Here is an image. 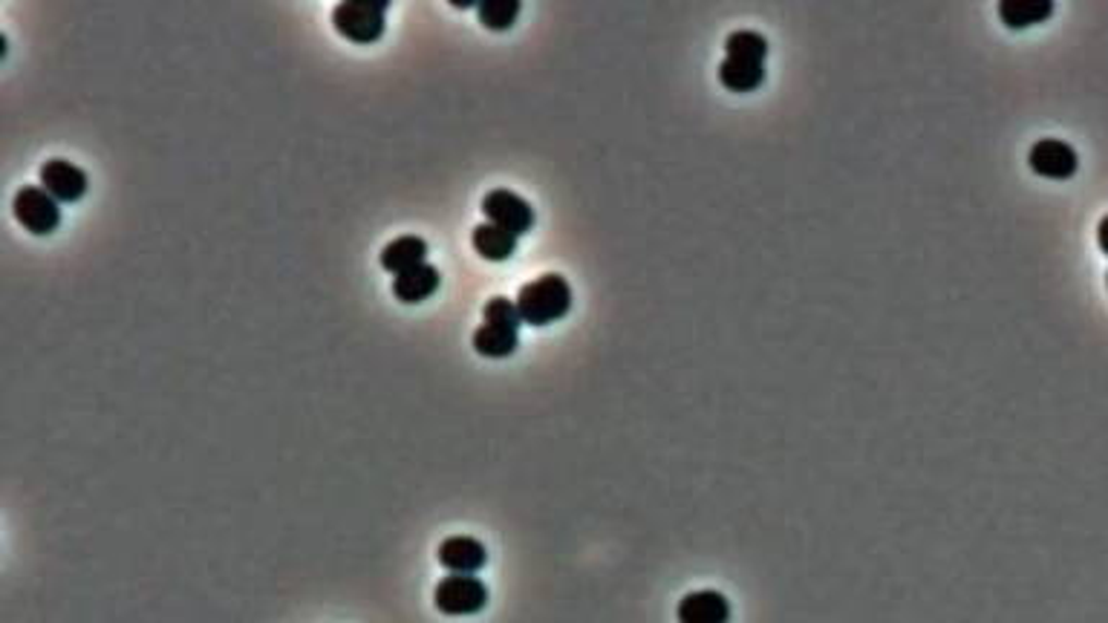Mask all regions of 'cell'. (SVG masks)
Returning <instances> with one entry per match:
<instances>
[{"label":"cell","mask_w":1108,"mask_h":623,"mask_svg":"<svg viewBox=\"0 0 1108 623\" xmlns=\"http://www.w3.org/2000/svg\"><path fill=\"white\" fill-rule=\"evenodd\" d=\"M427 257V243L422 237H416V234H404V237H395L390 240L385 248H381V255H378V262H381V269L390 271V274H402V271L413 269V266H422Z\"/></svg>","instance_id":"obj_12"},{"label":"cell","mask_w":1108,"mask_h":623,"mask_svg":"<svg viewBox=\"0 0 1108 623\" xmlns=\"http://www.w3.org/2000/svg\"><path fill=\"white\" fill-rule=\"evenodd\" d=\"M518 309L528 327H549L555 320L567 318L572 309V286L563 274H540L526 283L518 295Z\"/></svg>","instance_id":"obj_1"},{"label":"cell","mask_w":1108,"mask_h":623,"mask_svg":"<svg viewBox=\"0 0 1108 623\" xmlns=\"http://www.w3.org/2000/svg\"><path fill=\"white\" fill-rule=\"evenodd\" d=\"M387 0H341L332 9V26L346 41L373 44L385 35Z\"/></svg>","instance_id":"obj_2"},{"label":"cell","mask_w":1108,"mask_h":623,"mask_svg":"<svg viewBox=\"0 0 1108 623\" xmlns=\"http://www.w3.org/2000/svg\"><path fill=\"white\" fill-rule=\"evenodd\" d=\"M476 15H479V24L485 29L502 33V29H511L518 21L520 0H483V3H476Z\"/></svg>","instance_id":"obj_17"},{"label":"cell","mask_w":1108,"mask_h":623,"mask_svg":"<svg viewBox=\"0 0 1108 623\" xmlns=\"http://www.w3.org/2000/svg\"><path fill=\"white\" fill-rule=\"evenodd\" d=\"M439 269L430 266V262H422V266H413V269L402 271L393 278V295L395 301L402 304H422L430 295H436L439 289Z\"/></svg>","instance_id":"obj_10"},{"label":"cell","mask_w":1108,"mask_h":623,"mask_svg":"<svg viewBox=\"0 0 1108 623\" xmlns=\"http://www.w3.org/2000/svg\"><path fill=\"white\" fill-rule=\"evenodd\" d=\"M483 213L488 217V222L500 225V229L511 231L514 237L532 231L534 225V208L528 206L526 199L514 194L509 188H494L485 194L483 199Z\"/></svg>","instance_id":"obj_5"},{"label":"cell","mask_w":1108,"mask_h":623,"mask_svg":"<svg viewBox=\"0 0 1108 623\" xmlns=\"http://www.w3.org/2000/svg\"><path fill=\"white\" fill-rule=\"evenodd\" d=\"M474 350L483 358H509V355L518 353L520 346V329L509 327V323H491V320H483L474 332Z\"/></svg>","instance_id":"obj_11"},{"label":"cell","mask_w":1108,"mask_h":623,"mask_svg":"<svg viewBox=\"0 0 1108 623\" xmlns=\"http://www.w3.org/2000/svg\"><path fill=\"white\" fill-rule=\"evenodd\" d=\"M725 52H728V58H742V61H759V64H765L768 41H765V35L756 33V29H733V33L725 38Z\"/></svg>","instance_id":"obj_16"},{"label":"cell","mask_w":1108,"mask_h":623,"mask_svg":"<svg viewBox=\"0 0 1108 623\" xmlns=\"http://www.w3.org/2000/svg\"><path fill=\"white\" fill-rule=\"evenodd\" d=\"M38 185L58 203H75L87 194V173L66 159H47L38 168Z\"/></svg>","instance_id":"obj_6"},{"label":"cell","mask_w":1108,"mask_h":623,"mask_svg":"<svg viewBox=\"0 0 1108 623\" xmlns=\"http://www.w3.org/2000/svg\"><path fill=\"white\" fill-rule=\"evenodd\" d=\"M483 320H491V323H509V327H514V329L523 327L518 301H509V297H502V295H494L491 301L485 304Z\"/></svg>","instance_id":"obj_18"},{"label":"cell","mask_w":1108,"mask_h":623,"mask_svg":"<svg viewBox=\"0 0 1108 623\" xmlns=\"http://www.w3.org/2000/svg\"><path fill=\"white\" fill-rule=\"evenodd\" d=\"M434 607L451 618L476 615L488 607V586L476 574H448L434 589Z\"/></svg>","instance_id":"obj_3"},{"label":"cell","mask_w":1108,"mask_h":623,"mask_svg":"<svg viewBox=\"0 0 1108 623\" xmlns=\"http://www.w3.org/2000/svg\"><path fill=\"white\" fill-rule=\"evenodd\" d=\"M1097 243H1100V248L1108 255V213L1100 220V225H1097Z\"/></svg>","instance_id":"obj_19"},{"label":"cell","mask_w":1108,"mask_h":623,"mask_svg":"<svg viewBox=\"0 0 1108 623\" xmlns=\"http://www.w3.org/2000/svg\"><path fill=\"white\" fill-rule=\"evenodd\" d=\"M1027 162H1031V171H1036L1039 176H1051V180H1068L1071 173L1076 171L1080 164V156L1076 150L1062 139H1036L1027 150Z\"/></svg>","instance_id":"obj_7"},{"label":"cell","mask_w":1108,"mask_h":623,"mask_svg":"<svg viewBox=\"0 0 1108 623\" xmlns=\"http://www.w3.org/2000/svg\"><path fill=\"white\" fill-rule=\"evenodd\" d=\"M436 560H439V566L448 569L451 574H476L488 563V551H485V546L476 537L456 534V537H448L439 546Z\"/></svg>","instance_id":"obj_9"},{"label":"cell","mask_w":1108,"mask_h":623,"mask_svg":"<svg viewBox=\"0 0 1108 623\" xmlns=\"http://www.w3.org/2000/svg\"><path fill=\"white\" fill-rule=\"evenodd\" d=\"M12 211H15V220L29 234H38V237L52 234L61 225V203L56 197H50L41 185L17 188L15 199H12Z\"/></svg>","instance_id":"obj_4"},{"label":"cell","mask_w":1108,"mask_h":623,"mask_svg":"<svg viewBox=\"0 0 1108 623\" xmlns=\"http://www.w3.org/2000/svg\"><path fill=\"white\" fill-rule=\"evenodd\" d=\"M1051 12L1054 0H1002L999 3V17L1013 29L1039 24L1045 17H1051Z\"/></svg>","instance_id":"obj_15"},{"label":"cell","mask_w":1108,"mask_h":623,"mask_svg":"<svg viewBox=\"0 0 1108 623\" xmlns=\"http://www.w3.org/2000/svg\"><path fill=\"white\" fill-rule=\"evenodd\" d=\"M471 246H474L476 255L485 257V260L502 262L518 252V237H514L511 231L494 225V222H479V225L471 231Z\"/></svg>","instance_id":"obj_13"},{"label":"cell","mask_w":1108,"mask_h":623,"mask_svg":"<svg viewBox=\"0 0 1108 623\" xmlns=\"http://www.w3.org/2000/svg\"><path fill=\"white\" fill-rule=\"evenodd\" d=\"M679 623H728L731 621V600L716 589L687 591L675 609Z\"/></svg>","instance_id":"obj_8"},{"label":"cell","mask_w":1108,"mask_h":623,"mask_svg":"<svg viewBox=\"0 0 1108 623\" xmlns=\"http://www.w3.org/2000/svg\"><path fill=\"white\" fill-rule=\"evenodd\" d=\"M765 78V64L759 61H742V58H722L719 64V82L728 87V90L747 93L756 90Z\"/></svg>","instance_id":"obj_14"}]
</instances>
